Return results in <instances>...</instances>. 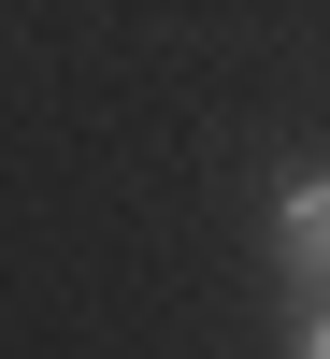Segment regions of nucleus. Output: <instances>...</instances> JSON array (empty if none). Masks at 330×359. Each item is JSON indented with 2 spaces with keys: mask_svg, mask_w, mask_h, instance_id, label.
Returning <instances> with one entry per match:
<instances>
[{
  "mask_svg": "<svg viewBox=\"0 0 330 359\" xmlns=\"http://www.w3.org/2000/svg\"><path fill=\"white\" fill-rule=\"evenodd\" d=\"M273 245H287V259H316V273H330V172H302V187L273 201Z\"/></svg>",
  "mask_w": 330,
  "mask_h": 359,
  "instance_id": "nucleus-1",
  "label": "nucleus"
},
{
  "mask_svg": "<svg viewBox=\"0 0 330 359\" xmlns=\"http://www.w3.org/2000/svg\"><path fill=\"white\" fill-rule=\"evenodd\" d=\"M302 359H330V302H316V316H302Z\"/></svg>",
  "mask_w": 330,
  "mask_h": 359,
  "instance_id": "nucleus-2",
  "label": "nucleus"
}]
</instances>
